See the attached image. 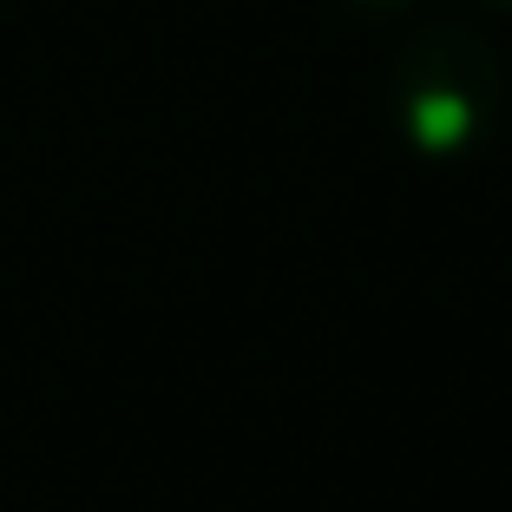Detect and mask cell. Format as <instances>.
<instances>
[{
  "label": "cell",
  "mask_w": 512,
  "mask_h": 512,
  "mask_svg": "<svg viewBox=\"0 0 512 512\" xmlns=\"http://www.w3.org/2000/svg\"><path fill=\"white\" fill-rule=\"evenodd\" d=\"M388 106L421 158H460L499 112V60L467 27H421L394 53Z\"/></svg>",
  "instance_id": "cell-1"
},
{
  "label": "cell",
  "mask_w": 512,
  "mask_h": 512,
  "mask_svg": "<svg viewBox=\"0 0 512 512\" xmlns=\"http://www.w3.org/2000/svg\"><path fill=\"white\" fill-rule=\"evenodd\" d=\"M486 7H506V14H512V0H486Z\"/></svg>",
  "instance_id": "cell-2"
},
{
  "label": "cell",
  "mask_w": 512,
  "mask_h": 512,
  "mask_svg": "<svg viewBox=\"0 0 512 512\" xmlns=\"http://www.w3.org/2000/svg\"><path fill=\"white\" fill-rule=\"evenodd\" d=\"M368 7H388V0H368ZM394 7H401V0H394Z\"/></svg>",
  "instance_id": "cell-3"
}]
</instances>
